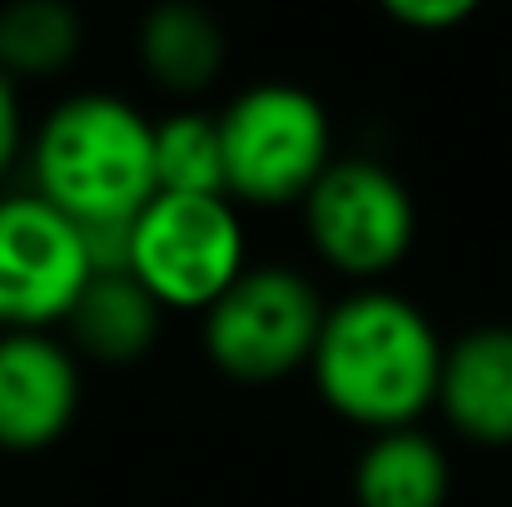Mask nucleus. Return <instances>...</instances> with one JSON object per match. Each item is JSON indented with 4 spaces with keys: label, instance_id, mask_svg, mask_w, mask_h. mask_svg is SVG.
<instances>
[{
    "label": "nucleus",
    "instance_id": "4468645a",
    "mask_svg": "<svg viewBox=\"0 0 512 507\" xmlns=\"http://www.w3.org/2000/svg\"><path fill=\"white\" fill-rule=\"evenodd\" d=\"M155 184L160 194H224V135L209 110H174L155 120Z\"/></svg>",
    "mask_w": 512,
    "mask_h": 507
},
{
    "label": "nucleus",
    "instance_id": "f8f14e48",
    "mask_svg": "<svg viewBox=\"0 0 512 507\" xmlns=\"http://www.w3.org/2000/svg\"><path fill=\"white\" fill-rule=\"evenodd\" d=\"M135 50H140V70L174 100L204 95L229 60L224 25L204 5H155L140 20Z\"/></svg>",
    "mask_w": 512,
    "mask_h": 507
},
{
    "label": "nucleus",
    "instance_id": "ddd939ff",
    "mask_svg": "<svg viewBox=\"0 0 512 507\" xmlns=\"http://www.w3.org/2000/svg\"><path fill=\"white\" fill-rule=\"evenodd\" d=\"M85 45V20L65 0H15L0 5V70L10 80H45L75 65Z\"/></svg>",
    "mask_w": 512,
    "mask_h": 507
},
{
    "label": "nucleus",
    "instance_id": "7ed1b4c3",
    "mask_svg": "<svg viewBox=\"0 0 512 507\" xmlns=\"http://www.w3.org/2000/svg\"><path fill=\"white\" fill-rule=\"evenodd\" d=\"M219 135L229 199L249 209L304 204L334 165V120L324 100L289 80L239 90L219 110Z\"/></svg>",
    "mask_w": 512,
    "mask_h": 507
},
{
    "label": "nucleus",
    "instance_id": "2eb2a0df",
    "mask_svg": "<svg viewBox=\"0 0 512 507\" xmlns=\"http://www.w3.org/2000/svg\"><path fill=\"white\" fill-rule=\"evenodd\" d=\"M473 0H388L383 15L403 30H418V35H443L463 20H473Z\"/></svg>",
    "mask_w": 512,
    "mask_h": 507
},
{
    "label": "nucleus",
    "instance_id": "dca6fc26",
    "mask_svg": "<svg viewBox=\"0 0 512 507\" xmlns=\"http://www.w3.org/2000/svg\"><path fill=\"white\" fill-rule=\"evenodd\" d=\"M25 150V110H20V90L15 80L0 70V179L10 174V165Z\"/></svg>",
    "mask_w": 512,
    "mask_h": 507
},
{
    "label": "nucleus",
    "instance_id": "9d476101",
    "mask_svg": "<svg viewBox=\"0 0 512 507\" xmlns=\"http://www.w3.org/2000/svg\"><path fill=\"white\" fill-rule=\"evenodd\" d=\"M160 329H165V309L135 274H95L65 319V343L85 363L130 368L155 348Z\"/></svg>",
    "mask_w": 512,
    "mask_h": 507
},
{
    "label": "nucleus",
    "instance_id": "423d86ee",
    "mask_svg": "<svg viewBox=\"0 0 512 507\" xmlns=\"http://www.w3.org/2000/svg\"><path fill=\"white\" fill-rule=\"evenodd\" d=\"M299 209L314 254L348 279H378L398 269L418 239V204L408 184L363 155L334 160Z\"/></svg>",
    "mask_w": 512,
    "mask_h": 507
},
{
    "label": "nucleus",
    "instance_id": "0eeeda50",
    "mask_svg": "<svg viewBox=\"0 0 512 507\" xmlns=\"http://www.w3.org/2000/svg\"><path fill=\"white\" fill-rule=\"evenodd\" d=\"M90 279L95 274L75 219H65L35 189L0 199V334L65 329Z\"/></svg>",
    "mask_w": 512,
    "mask_h": 507
},
{
    "label": "nucleus",
    "instance_id": "9b49d317",
    "mask_svg": "<svg viewBox=\"0 0 512 507\" xmlns=\"http://www.w3.org/2000/svg\"><path fill=\"white\" fill-rule=\"evenodd\" d=\"M453 463L443 443L423 428L373 433L353 458V503L358 507H448Z\"/></svg>",
    "mask_w": 512,
    "mask_h": 507
},
{
    "label": "nucleus",
    "instance_id": "6e6552de",
    "mask_svg": "<svg viewBox=\"0 0 512 507\" xmlns=\"http://www.w3.org/2000/svg\"><path fill=\"white\" fill-rule=\"evenodd\" d=\"M80 413V358L55 334H0V453L55 448Z\"/></svg>",
    "mask_w": 512,
    "mask_h": 507
},
{
    "label": "nucleus",
    "instance_id": "f257e3e1",
    "mask_svg": "<svg viewBox=\"0 0 512 507\" xmlns=\"http://www.w3.org/2000/svg\"><path fill=\"white\" fill-rule=\"evenodd\" d=\"M443 353L448 343L413 299L393 289H358L329 304L309 378L343 423L398 433L418 428L438 403Z\"/></svg>",
    "mask_w": 512,
    "mask_h": 507
},
{
    "label": "nucleus",
    "instance_id": "20e7f679",
    "mask_svg": "<svg viewBox=\"0 0 512 507\" xmlns=\"http://www.w3.org/2000/svg\"><path fill=\"white\" fill-rule=\"evenodd\" d=\"M329 304L319 284L289 264H249L234 289L204 309V353L234 383H279L314 363Z\"/></svg>",
    "mask_w": 512,
    "mask_h": 507
},
{
    "label": "nucleus",
    "instance_id": "1a4fd4ad",
    "mask_svg": "<svg viewBox=\"0 0 512 507\" xmlns=\"http://www.w3.org/2000/svg\"><path fill=\"white\" fill-rule=\"evenodd\" d=\"M438 408L473 448H512V329L483 324L448 343Z\"/></svg>",
    "mask_w": 512,
    "mask_h": 507
},
{
    "label": "nucleus",
    "instance_id": "39448f33",
    "mask_svg": "<svg viewBox=\"0 0 512 507\" xmlns=\"http://www.w3.org/2000/svg\"><path fill=\"white\" fill-rule=\"evenodd\" d=\"M249 269L239 204L224 194H155L135 214L130 274L170 314L214 309Z\"/></svg>",
    "mask_w": 512,
    "mask_h": 507
},
{
    "label": "nucleus",
    "instance_id": "f03ea898",
    "mask_svg": "<svg viewBox=\"0 0 512 507\" xmlns=\"http://www.w3.org/2000/svg\"><path fill=\"white\" fill-rule=\"evenodd\" d=\"M35 194L75 224L135 219L155 194V120L125 95H65L30 135Z\"/></svg>",
    "mask_w": 512,
    "mask_h": 507
}]
</instances>
